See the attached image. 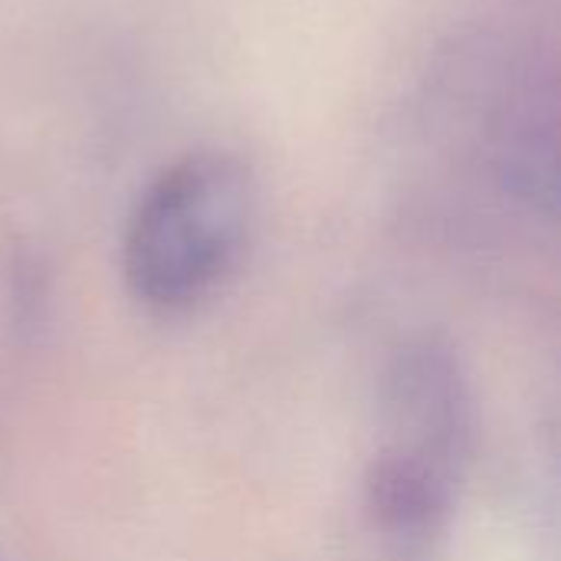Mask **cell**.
<instances>
[{
	"label": "cell",
	"mask_w": 561,
	"mask_h": 561,
	"mask_svg": "<svg viewBox=\"0 0 561 561\" xmlns=\"http://www.w3.org/2000/svg\"><path fill=\"white\" fill-rule=\"evenodd\" d=\"M253 227L250 164L230 151H191L138 197L122 247L125 283L158 312L194 309L237 273Z\"/></svg>",
	"instance_id": "obj_1"
}]
</instances>
